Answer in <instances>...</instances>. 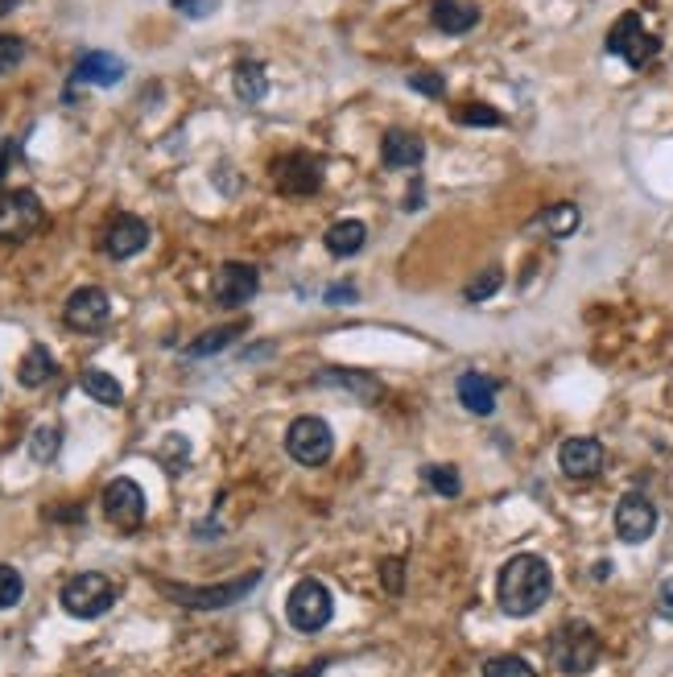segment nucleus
<instances>
[{"mask_svg": "<svg viewBox=\"0 0 673 677\" xmlns=\"http://www.w3.org/2000/svg\"><path fill=\"white\" fill-rule=\"evenodd\" d=\"M58 603H62V611H67V616H75V620H99V616H108V611H113L116 583L108 579V574H95V570H87V574H75V579H67V583H62Z\"/></svg>", "mask_w": 673, "mask_h": 677, "instance_id": "7ed1b4c3", "label": "nucleus"}, {"mask_svg": "<svg viewBox=\"0 0 673 677\" xmlns=\"http://www.w3.org/2000/svg\"><path fill=\"white\" fill-rule=\"evenodd\" d=\"M484 677H538V669L517 653H505V657L484 661Z\"/></svg>", "mask_w": 673, "mask_h": 677, "instance_id": "bb28decb", "label": "nucleus"}, {"mask_svg": "<svg viewBox=\"0 0 673 677\" xmlns=\"http://www.w3.org/2000/svg\"><path fill=\"white\" fill-rule=\"evenodd\" d=\"M46 211H42V199L34 190H4L0 194V240L17 245V240H29L42 227Z\"/></svg>", "mask_w": 673, "mask_h": 677, "instance_id": "6e6552de", "label": "nucleus"}, {"mask_svg": "<svg viewBox=\"0 0 673 677\" xmlns=\"http://www.w3.org/2000/svg\"><path fill=\"white\" fill-rule=\"evenodd\" d=\"M21 595H25V579H21V570L0 562V611H9V607H17Z\"/></svg>", "mask_w": 673, "mask_h": 677, "instance_id": "7c9ffc66", "label": "nucleus"}, {"mask_svg": "<svg viewBox=\"0 0 673 677\" xmlns=\"http://www.w3.org/2000/svg\"><path fill=\"white\" fill-rule=\"evenodd\" d=\"M58 372V364H55V356L42 347V343H34L25 356H21V364H17V380L25 384V389H42L46 380L55 377Z\"/></svg>", "mask_w": 673, "mask_h": 677, "instance_id": "412c9836", "label": "nucleus"}, {"mask_svg": "<svg viewBox=\"0 0 673 677\" xmlns=\"http://www.w3.org/2000/svg\"><path fill=\"white\" fill-rule=\"evenodd\" d=\"M542 227L554 240H566V236L579 227V207H575V203H554V207H545Z\"/></svg>", "mask_w": 673, "mask_h": 677, "instance_id": "a878e982", "label": "nucleus"}, {"mask_svg": "<svg viewBox=\"0 0 673 677\" xmlns=\"http://www.w3.org/2000/svg\"><path fill=\"white\" fill-rule=\"evenodd\" d=\"M422 479H426V484H430V488L438 491V496H447V500L463 491V479H459V471H454V467H442V463H434V467L422 471Z\"/></svg>", "mask_w": 673, "mask_h": 677, "instance_id": "c756f323", "label": "nucleus"}, {"mask_svg": "<svg viewBox=\"0 0 673 677\" xmlns=\"http://www.w3.org/2000/svg\"><path fill=\"white\" fill-rule=\"evenodd\" d=\"M285 616H290V623L298 632H322L331 623V616H335V599H331L327 583H318V579L294 583L290 599H285Z\"/></svg>", "mask_w": 673, "mask_h": 677, "instance_id": "39448f33", "label": "nucleus"}, {"mask_svg": "<svg viewBox=\"0 0 673 677\" xmlns=\"http://www.w3.org/2000/svg\"><path fill=\"white\" fill-rule=\"evenodd\" d=\"M657 528V508L649 496H640V491H628V496H619L616 504V533L619 542H628V546H640V542H649Z\"/></svg>", "mask_w": 673, "mask_h": 677, "instance_id": "9b49d317", "label": "nucleus"}, {"mask_svg": "<svg viewBox=\"0 0 673 677\" xmlns=\"http://www.w3.org/2000/svg\"><path fill=\"white\" fill-rule=\"evenodd\" d=\"M108 319H113V301H108V294L99 285H83L62 306V322L71 331H99Z\"/></svg>", "mask_w": 673, "mask_h": 677, "instance_id": "9d476101", "label": "nucleus"}, {"mask_svg": "<svg viewBox=\"0 0 673 677\" xmlns=\"http://www.w3.org/2000/svg\"><path fill=\"white\" fill-rule=\"evenodd\" d=\"M558 467L570 479H591V475L603 471V447L595 438H566L558 447Z\"/></svg>", "mask_w": 673, "mask_h": 677, "instance_id": "2eb2a0df", "label": "nucleus"}, {"mask_svg": "<svg viewBox=\"0 0 673 677\" xmlns=\"http://www.w3.org/2000/svg\"><path fill=\"white\" fill-rule=\"evenodd\" d=\"M17 4H21V0H0V17H4V13H13Z\"/></svg>", "mask_w": 673, "mask_h": 677, "instance_id": "a19ab883", "label": "nucleus"}, {"mask_svg": "<svg viewBox=\"0 0 673 677\" xmlns=\"http://www.w3.org/2000/svg\"><path fill=\"white\" fill-rule=\"evenodd\" d=\"M79 384H83V393L95 396L99 405H120V401H125V389H120V380H116L113 372H104V368H87Z\"/></svg>", "mask_w": 673, "mask_h": 677, "instance_id": "b1692460", "label": "nucleus"}, {"mask_svg": "<svg viewBox=\"0 0 673 677\" xmlns=\"http://www.w3.org/2000/svg\"><path fill=\"white\" fill-rule=\"evenodd\" d=\"M257 289H261L257 264L227 261V264H220L215 282H211V298L220 301L224 310H240V306H248V301L257 298Z\"/></svg>", "mask_w": 673, "mask_h": 677, "instance_id": "1a4fd4ad", "label": "nucleus"}, {"mask_svg": "<svg viewBox=\"0 0 673 677\" xmlns=\"http://www.w3.org/2000/svg\"><path fill=\"white\" fill-rule=\"evenodd\" d=\"M244 331H248V322H232V326H215V331H206V335H199L194 343L187 347L190 359H203V356H215V352H224V347H232V339H240Z\"/></svg>", "mask_w": 673, "mask_h": 677, "instance_id": "5701e85b", "label": "nucleus"}, {"mask_svg": "<svg viewBox=\"0 0 673 677\" xmlns=\"http://www.w3.org/2000/svg\"><path fill=\"white\" fill-rule=\"evenodd\" d=\"M104 516L116 528H137L145 521V491L137 488L132 479H113L104 488Z\"/></svg>", "mask_w": 673, "mask_h": 677, "instance_id": "ddd939ff", "label": "nucleus"}, {"mask_svg": "<svg viewBox=\"0 0 673 677\" xmlns=\"http://www.w3.org/2000/svg\"><path fill=\"white\" fill-rule=\"evenodd\" d=\"M13 153H17V145H13V141H9V145H4V150H0V178H4V166H9V162H13Z\"/></svg>", "mask_w": 673, "mask_h": 677, "instance_id": "58836bf2", "label": "nucleus"}, {"mask_svg": "<svg viewBox=\"0 0 673 677\" xmlns=\"http://www.w3.org/2000/svg\"><path fill=\"white\" fill-rule=\"evenodd\" d=\"M322 380H327V384H339L343 393L364 396V401H376V393H380V384H376L373 377H364V372H343V368H327V372H322Z\"/></svg>", "mask_w": 673, "mask_h": 677, "instance_id": "393cba45", "label": "nucleus"}, {"mask_svg": "<svg viewBox=\"0 0 673 677\" xmlns=\"http://www.w3.org/2000/svg\"><path fill=\"white\" fill-rule=\"evenodd\" d=\"M607 55L624 58L628 67H649L657 55H661V41L653 38V34H645V21H640V13H624V17L607 29Z\"/></svg>", "mask_w": 673, "mask_h": 677, "instance_id": "0eeeda50", "label": "nucleus"}, {"mask_svg": "<svg viewBox=\"0 0 673 677\" xmlns=\"http://www.w3.org/2000/svg\"><path fill=\"white\" fill-rule=\"evenodd\" d=\"M257 583H261V570H248V574L232 579V583H220V586H187V583H169V579H162L157 591L169 595L174 603H182V607H194V611H220V607L240 603Z\"/></svg>", "mask_w": 673, "mask_h": 677, "instance_id": "20e7f679", "label": "nucleus"}, {"mask_svg": "<svg viewBox=\"0 0 673 677\" xmlns=\"http://www.w3.org/2000/svg\"><path fill=\"white\" fill-rule=\"evenodd\" d=\"M62 447V430L58 426H38V430L29 433V454L38 459V463H50Z\"/></svg>", "mask_w": 673, "mask_h": 677, "instance_id": "c85d7f7f", "label": "nucleus"}, {"mask_svg": "<svg viewBox=\"0 0 673 677\" xmlns=\"http://www.w3.org/2000/svg\"><path fill=\"white\" fill-rule=\"evenodd\" d=\"M599 661V637L591 623H562L558 632L550 637V665L562 677H582L591 674Z\"/></svg>", "mask_w": 673, "mask_h": 677, "instance_id": "f03ea898", "label": "nucleus"}, {"mask_svg": "<svg viewBox=\"0 0 673 677\" xmlns=\"http://www.w3.org/2000/svg\"><path fill=\"white\" fill-rule=\"evenodd\" d=\"M150 245V224L145 219H137V215H116L108 231H104V252L113 257V261H129L137 252H145Z\"/></svg>", "mask_w": 673, "mask_h": 677, "instance_id": "4468645a", "label": "nucleus"}, {"mask_svg": "<svg viewBox=\"0 0 673 677\" xmlns=\"http://www.w3.org/2000/svg\"><path fill=\"white\" fill-rule=\"evenodd\" d=\"M232 83H236V95H240L244 104H261L264 95H269V75H264L261 62H252V58L236 62V75H232Z\"/></svg>", "mask_w": 673, "mask_h": 677, "instance_id": "4be33fe9", "label": "nucleus"}, {"mask_svg": "<svg viewBox=\"0 0 673 677\" xmlns=\"http://www.w3.org/2000/svg\"><path fill=\"white\" fill-rule=\"evenodd\" d=\"M454 393H459V401L468 405L471 414L487 417L492 409H496V384H492L484 372H463L459 384H454Z\"/></svg>", "mask_w": 673, "mask_h": 677, "instance_id": "6ab92c4d", "label": "nucleus"}, {"mask_svg": "<svg viewBox=\"0 0 673 677\" xmlns=\"http://www.w3.org/2000/svg\"><path fill=\"white\" fill-rule=\"evenodd\" d=\"M380 583L389 586L393 595H401V562H397V558H389V562L380 566Z\"/></svg>", "mask_w": 673, "mask_h": 677, "instance_id": "e433bc0d", "label": "nucleus"}, {"mask_svg": "<svg viewBox=\"0 0 673 677\" xmlns=\"http://www.w3.org/2000/svg\"><path fill=\"white\" fill-rule=\"evenodd\" d=\"M75 79L79 83H92V87H116L125 79V62L108 55V50H87L75 62Z\"/></svg>", "mask_w": 673, "mask_h": 677, "instance_id": "dca6fc26", "label": "nucleus"}, {"mask_svg": "<svg viewBox=\"0 0 673 677\" xmlns=\"http://www.w3.org/2000/svg\"><path fill=\"white\" fill-rule=\"evenodd\" d=\"M380 157H385V166L389 169H410V166H422L426 145H422V136H413V132H405V129H393V132H385Z\"/></svg>", "mask_w": 673, "mask_h": 677, "instance_id": "f3484780", "label": "nucleus"}, {"mask_svg": "<svg viewBox=\"0 0 673 677\" xmlns=\"http://www.w3.org/2000/svg\"><path fill=\"white\" fill-rule=\"evenodd\" d=\"M285 451L302 467H322L335 454V433H331V426L322 417H298L285 430Z\"/></svg>", "mask_w": 673, "mask_h": 677, "instance_id": "423d86ee", "label": "nucleus"}, {"mask_svg": "<svg viewBox=\"0 0 673 677\" xmlns=\"http://www.w3.org/2000/svg\"><path fill=\"white\" fill-rule=\"evenodd\" d=\"M322 669H327V661H318V665H310V669H306V674H302V677H322Z\"/></svg>", "mask_w": 673, "mask_h": 677, "instance_id": "ea45409f", "label": "nucleus"}, {"mask_svg": "<svg viewBox=\"0 0 673 677\" xmlns=\"http://www.w3.org/2000/svg\"><path fill=\"white\" fill-rule=\"evenodd\" d=\"M500 285H505V273H500V269H484V273H480V277H475L468 289H463V298H468V301H484V298H492Z\"/></svg>", "mask_w": 673, "mask_h": 677, "instance_id": "2f4dec72", "label": "nucleus"}, {"mask_svg": "<svg viewBox=\"0 0 673 677\" xmlns=\"http://www.w3.org/2000/svg\"><path fill=\"white\" fill-rule=\"evenodd\" d=\"M410 87L413 92H422V95H430V99H442V92H447L442 75H434V71H413Z\"/></svg>", "mask_w": 673, "mask_h": 677, "instance_id": "72a5a7b5", "label": "nucleus"}, {"mask_svg": "<svg viewBox=\"0 0 673 677\" xmlns=\"http://www.w3.org/2000/svg\"><path fill=\"white\" fill-rule=\"evenodd\" d=\"M550 591H554V570L545 558L538 554H517V558H508L505 570H500V579H496V599L505 607V616H533L545 599H550Z\"/></svg>", "mask_w": 673, "mask_h": 677, "instance_id": "f257e3e1", "label": "nucleus"}, {"mask_svg": "<svg viewBox=\"0 0 673 677\" xmlns=\"http://www.w3.org/2000/svg\"><path fill=\"white\" fill-rule=\"evenodd\" d=\"M430 17L442 34H468V29L480 25V9H475V4H463V0H434Z\"/></svg>", "mask_w": 673, "mask_h": 677, "instance_id": "a211bd4d", "label": "nucleus"}, {"mask_svg": "<svg viewBox=\"0 0 673 677\" xmlns=\"http://www.w3.org/2000/svg\"><path fill=\"white\" fill-rule=\"evenodd\" d=\"M364 240H368V227L359 219H339V224L327 227V252L331 257H356Z\"/></svg>", "mask_w": 673, "mask_h": 677, "instance_id": "aec40b11", "label": "nucleus"}, {"mask_svg": "<svg viewBox=\"0 0 673 677\" xmlns=\"http://www.w3.org/2000/svg\"><path fill=\"white\" fill-rule=\"evenodd\" d=\"M174 9H178L182 17H190V21H203V17H211V13L220 9V0H174Z\"/></svg>", "mask_w": 673, "mask_h": 677, "instance_id": "f704fd0d", "label": "nucleus"}, {"mask_svg": "<svg viewBox=\"0 0 673 677\" xmlns=\"http://www.w3.org/2000/svg\"><path fill=\"white\" fill-rule=\"evenodd\" d=\"M327 301L339 306V301H356V289L352 285H335V289H327Z\"/></svg>", "mask_w": 673, "mask_h": 677, "instance_id": "4c0bfd02", "label": "nucleus"}, {"mask_svg": "<svg viewBox=\"0 0 673 677\" xmlns=\"http://www.w3.org/2000/svg\"><path fill=\"white\" fill-rule=\"evenodd\" d=\"M21 58H25V41L13 34H0V75H9Z\"/></svg>", "mask_w": 673, "mask_h": 677, "instance_id": "473e14b6", "label": "nucleus"}, {"mask_svg": "<svg viewBox=\"0 0 673 677\" xmlns=\"http://www.w3.org/2000/svg\"><path fill=\"white\" fill-rule=\"evenodd\" d=\"M653 607H657V616H661V620H673V579H661Z\"/></svg>", "mask_w": 673, "mask_h": 677, "instance_id": "c9c22d12", "label": "nucleus"}, {"mask_svg": "<svg viewBox=\"0 0 673 677\" xmlns=\"http://www.w3.org/2000/svg\"><path fill=\"white\" fill-rule=\"evenodd\" d=\"M454 120L468 124V129H496V124H505V116L496 108H487V104H463V108H454Z\"/></svg>", "mask_w": 673, "mask_h": 677, "instance_id": "cd10ccee", "label": "nucleus"}, {"mask_svg": "<svg viewBox=\"0 0 673 677\" xmlns=\"http://www.w3.org/2000/svg\"><path fill=\"white\" fill-rule=\"evenodd\" d=\"M273 182L281 194H315L322 187V162L310 153H290L273 166Z\"/></svg>", "mask_w": 673, "mask_h": 677, "instance_id": "f8f14e48", "label": "nucleus"}]
</instances>
